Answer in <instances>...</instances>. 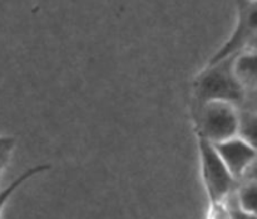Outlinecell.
<instances>
[{"label":"cell","instance_id":"cell-1","mask_svg":"<svg viewBox=\"0 0 257 219\" xmlns=\"http://www.w3.org/2000/svg\"><path fill=\"white\" fill-rule=\"evenodd\" d=\"M245 96L246 91L233 73L232 57L206 64L192 83V105L221 101L240 108Z\"/></svg>","mask_w":257,"mask_h":219},{"label":"cell","instance_id":"cell-2","mask_svg":"<svg viewBox=\"0 0 257 219\" xmlns=\"http://www.w3.org/2000/svg\"><path fill=\"white\" fill-rule=\"evenodd\" d=\"M196 135L220 143L238 136L240 108L228 102L213 101L203 105H191Z\"/></svg>","mask_w":257,"mask_h":219},{"label":"cell","instance_id":"cell-3","mask_svg":"<svg viewBox=\"0 0 257 219\" xmlns=\"http://www.w3.org/2000/svg\"><path fill=\"white\" fill-rule=\"evenodd\" d=\"M200 155L201 176L208 204L225 201L237 190L240 181L231 174L217 149L207 138L196 135Z\"/></svg>","mask_w":257,"mask_h":219},{"label":"cell","instance_id":"cell-4","mask_svg":"<svg viewBox=\"0 0 257 219\" xmlns=\"http://www.w3.org/2000/svg\"><path fill=\"white\" fill-rule=\"evenodd\" d=\"M237 19L235 28L225 43L208 59L207 64L221 62L235 57L243 50L250 49L257 39V2L256 0H236Z\"/></svg>","mask_w":257,"mask_h":219},{"label":"cell","instance_id":"cell-5","mask_svg":"<svg viewBox=\"0 0 257 219\" xmlns=\"http://www.w3.org/2000/svg\"><path fill=\"white\" fill-rule=\"evenodd\" d=\"M213 145L216 146L228 170L238 181L242 180L246 171L257 159L256 149L246 142L240 136H236L220 143H213Z\"/></svg>","mask_w":257,"mask_h":219},{"label":"cell","instance_id":"cell-6","mask_svg":"<svg viewBox=\"0 0 257 219\" xmlns=\"http://www.w3.org/2000/svg\"><path fill=\"white\" fill-rule=\"evenodd\" d=\"M233 73L246 93L257 88V50L247 49L232 57Z\"/></svg>","mask_w":257,"mask_h":219},{"label":"cell","instance_id":"cell-7","mask_svg":"<svg viewBox=\"0 0 257 219\" xmlns=\"http://www.w3.org/2000/svg\"><path fill=\"white\" fill-rule=\"evenodd\" d=\"M236 200L243 213L257 219V183L250 180L240 181L236 190Z\"/></svg>","mask_w":257,"mask_h":219},{"label":"cell","instance_id":"cell-8","mask_svg":"<svg viewBox=\"0 0 257 219\" xmlns=\"http://www.w3.org/2000/svg\"><path fill=\"white\" fill-rule=\"evenodd\" d=\"M49 169H50V165H48V164H40V165L32 166V168L25 170L23 174H20V175L18 176L15 180H13L7 188L0 190V216H2L3 210H4V206L7 205L8 201L10 200L13 194H14L15 191L23 185V184H25L28 180H30V179L35 178V176L39 175V174L45 173V171H48Z\"/></svg>","mask_w":257,"mask_h":219},{"label":"cell","instance_id":"cell-9","mask_svg":"<svg viewBox=\"0 0 257 219\" xmlns=\"http://www.w3.org/2000/svg\"><path fill=\"white\" fill-rule=\"evenodd\" d=\"M238 136L257 150V111L240 110Z\"/></svg>","mask_w":257,"mask_h":219},{"label":"cell","instance_id":"cell-10","mask_svg":"<svg viewBox=\"0 0 257 219\" xmlns=\"http://www.w3.org/2000/svg\"><path fill=\"white\" fill-rule=\"evenodd\" d=\"M207 219H236V191L227 200L208 204Z\"/></svg>","mask_w":257,"mask_h":219},{"label":"cell","instance_id":"cell-11","mask_svg":"<svg viewBox=\"0 0 257 219\" xmlns=\"http://www.w3.org/2000/svg\"><path fill=\"white\" fill-rule=\"evenodd\" d=\"M15 143H17V140L14 136L0 135V175L5 170L8 164L10 163V159L14 153Z\"/></svg>","mask_w":257,"mask_h":219},{"label":"cell","instance_id":"cell-12","mask_svg":"<svg viewBox=\"0 0 257 219\" xmlns=\"http://www.w3.org/2000/svg\"><path fill=\"white\" fill-rule=\"evenodd\" d=\"M240 110L243 111H257V88L246 93L245 100Z\"/></svg>","mask_w":257,"mask_h":219},{"label":"cell","instance_id":"cell-13","mask_svg":"<svg viewBox=\"0 0 257 219\" xmlns=\"http://www.w3.org/2000/svg\"><path fill=\"white\" fill-rule=\"evenodd\" d=\"M242 180H250V181H255V183H257V159L255 160V163L248 168V170L246 171Z\"/></svg>","mask_w":257,"mask_h":219},{"label":"cell","instance_id":"cell-14","mask_svg":"<svg viewBox=\"0 0 257 219\" xmlns=\"http://www.w3.org/2000/svg\"><path fill=\"white\" fill-rule=\"evenodd\" d=\"M250 49H255V50H257V39L255 40V42L252 43V45H251V47H250Z\"/></svg>","mask_w":257,"mask_h":219},{"label":"cell","instance_id":"cell-15","mask_svg":"<svg viewBox=\"0 0 257 219\" xmlns=\"http://www.w3.org/2000/svg\"><path fill=\"white\" fill-rule=\"evenodd\" d=\"M256 2H257V0H256Z\"/></svg>","mask_w":257,"mask_h":219}]
</instances>
